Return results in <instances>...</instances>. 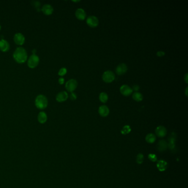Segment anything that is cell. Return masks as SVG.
<instances>
[{
    "label": "cell",
    "instance_id": "4",
    "mask_svg": "<svg viewBox=\"0 0 188 188\" xmlns=\"http://www.w3.org/2000/svg\"><path fill=\"white\" fill-rule=\"evenodd\" d=\"M115 76L114 73L111 70L106 71L103 73L102 79L105 83H109L113 82L115 79Z\"/></svg>",
    "mask_w": 188,
    "mask_h": 188
},
{
    "label": "cell",
    "instance_id": "9",
    "mask_svg": "<svg viewBox=\"0 0 188 188\" xmlns=\"http://www.w3.org/2000/svg\"><path fill=\"white\" fill-rule=\"evenodd\" d=\"M127 71V65L125 64H120L118 66L116 67L115 69V72L117 75L121 76L124 75L126 73Z\"/></svg>",
    "mask_w": 188,
    "mask_h": 188
},
{
    "label": "cell",
    "instance_id": "16",
    "mask_svg": "<svg viewBox=\"0 0 188 188\" xmlns=\"http://www.w3.org/2000/svg\"><path fill=\"white\" fill-rule=\"evenodd\" d=\"M168 147V144L166 140H161L157 144V149L160 152L166 151Z\"/></svg>",
    "mask_w": 188,
    "mask_h": 188
},
{
    "label": "cell",
    "instance_id": "25",
    "mask_svg": "<svg viewBox=\"0 0 188 188\" xmlns=\"http://www.w3.org/2000/svg\"><path fill=\"white\" fill-rule=\"evenodd\" d=\"M67 73V69L65 67H62L60 69L59 71L58 72V75L60 76H65Z\"/></svg>",
    "mask_w": 188,
    "mask_h": 188
},
{
    "label": "cell",
    "instance_id": "26",
    "mask_svg": "<svg viewBox=\"0 0 188 188\" xmlns=\"http://www.w3.org/2000/svg\"><path fill=\"white\" fill-rule=\"evenodd\" d=\"M149 158V160L152 161V162H156L157 160V156L155 155V154H149V156H148Z\"/></svg>",
    "mask_w": 188,
    "mask_h": 188
},
{
    "label": "cell",
    "instance_id": "34",
    "mask_svg": "<svg viewBox=\"0 0 188 188\" xmlns=\"http://www.w3.org/2000/svg\"><path fill=\"white\" fill-rule=\"evenodd\" d=\"M1 29V25H0V30Z\"/></svg>",
    "mask_w": 188,
    "mask_h": 188
},
{
    "label": "cell",
    "instance_id": "29",
    "mask_svg": "<svg viewBox=\"0 0 188 188\" xmlns=\"http://www.w3.org/2000/svg\"><path fill=\"white\" fill-rule=\"evenodd\" d=\"M139 88H140V87H139L138 85H135V86H133L132 89H133V91H135V92H137L139 90Z\"/></svg>",
    "mask_w": 188,
    "mask_h": 188
},
{
    "label": "cell",
    "instance_id": "8",
    "mask_svg": "<svg viewBox=\"0 0 188 188\" xmlns=\"http://www.w3.org/2000/svg\"><path fill=\"white\" fill-rule=\"evenodd\" d=\"M120 92L122 95L126 96V97H128L133 93V91L132 88L130 87H129V86L126 85V84H124L120 87Z\"/></svg>",
    "mask_w": 188,
    "mask_h": 188
},
{
    "label": "cell",
    "instance_id": "14",
    "mask_svg": "<svg viewBox=\"0 0 188 188\" xmlns=\"http://www.w3.org/2000/svg\"><path fill=\"white\" fill-rule=\"evenodd\" d=\"M10 49L9 43L5 39L0 40V50L2 52H7Z\"/></svg>",
    "mask_w": 188,
    "mask_h": 188
},
{
    "label": "cell",
    "instance_id": "13",
    "mask_svg": "<svg viewBox=\"0 0 188 188\" xmlns=\"http://www.w3.org/2000/svg\"><path fill=\"white\" fill-rule=\"evenodd\" d=\"M109 109L106 105H101L98 109V113L102 117H106L109 114Z\"/></svg>",
    "mask_w": 188,
    "mask_h": 188
},
{
    "label": "cell",
    "instance_id": "21",
    "mask_svg": "<svg viewBox=\"0 0 188 188\" xmlns=\"http://www.w3.org/2000/svg\"><path fill=\"white\" fill-rule=\"evenodd\" d=\"M99 99L102 103H105L108 100V95L105 92H102L100 93Z\"/></svg>",
    "mask_w": 188,
    "mask_h": 188
},
{
    "label": "cell",
    "instance_id": "7",
    "mask_svg": "<svg viewBox=\"0 0 188 188\" xmlns=\"http://www.w3.org/2000/svg\"><path fill=\"white\" fill-rule=\"evenodd\" d=\"M13 40L15 43L18 45H22L25 43L26 38L23 34L17 33L14 35Z\"/></svg>",
    "mask_w": 188,
    "mask_h": 188
},
{
    "label": "cell",
    "instance_id": "10",
    "mask_svg": "<svg viewBox=\"0 0 188 188\" xmlns=\"http://www.w3.org/2000/svg\"><path fill=\"white\" fill-rule=\"evenodd\" d=\"M68 98V94L65 91H62L57 93L56 96V100L58 102H65Z\"/></svg>",
    "mask_w": 188,
    "mask_h": 188
},
{
    "label": "cell",
    "instance_id": "12",
    "mask_svg": "<svg viewBox=\"0 0 188 188\" xmlns=\"http://www.w3.org/2000/svg\"><path fill=\"white\" fill-rule=\"evenodd\" d=\"M75 16L78 20L80 21H83L86 18V13L85 11L82 8H78L75 12Z\"/></svg>",
    "mask_w": 188,
    "mask_h": 188
},
{
    "label": "cell",
    "instance_id": "24",
    "mask_svg": "<svg viewBox=\"0 0 188 188\" xmlns=\"http://www.w3.org/2000/svg\"><path fill=\"white\" fill-rule=\"evenodd\" d=\"M144 160V155L141 153H139L136 157V162L138 164H141L143 163Z\"/></svg>",
    "mask_w": 188,
    "mask_h": 188
},
{
    "label": "cell",
    "instance_id": "20",
    "mask_svg": "<svg viewBox=\"0 0 188 188\" xmlns=\"http://www.w3.org/2000/svg\"><path fill=\"white\" fill-rule=\"evenodd\" d=\"M156 140V137L153 133H149L146 137V141L149 144H153Z\"/></svg>",
    "mask_w": 188,
    "mask_h": 188
},
{
    "label": "cell",
    "instance_id": "17",
    "mask_svg": "<svg viewBox=\"0 0 188 188\" xmlns=\"http://www.w3.org/2000/svg\"><path fill=\"white\" fill-rule=\"evenodd\" d=\"M168 167L167 162L164 160H159L157 164V167L158 170L160 171H166Z\"/></svg>",
    "mask_w": 188,
    "mask_h": 188
},
{
    "label": "cell",
    "instance_id": "19",
    "mask_svg": "<svg viewBox=\"0 0 188 188\" xmlns=\"http://www.w3.org/2000/svg\"><path fill=\"white\" fill-rule=\"evenodd\" d=\"M132 97H133V100L138 102H141L144 99L142 94L138 92H135V93H133Z\"/></svg>",
    "mask_w": 188,
    "mask_h": 188
},
{
    "label": "cell",
    "instance_id": "3",
    "mask_svg": "<svg viewBox=\"0 0 188 188\" xmlns=\"http://www.w3.org/2000/svg\"><path fill=\"white\" fill-rule=\"evenodd\" d=\"M40 59L39 56L36 54H33L30 56L27 61L28 66L30 68H34L39 64Z\"/></svg>",
    "mask_w": 188,
    "mask_h": 188
},
{
    "label": "cell",
    "instance_id": "28",
    "mask_svg": "<svg viewBox=\"0 0 188 188\" xmlns=\"http://www.w3.org/2000/svg\"><path fill=\"white\" fill-rule=\"evenodd\" d=\"M165 55V53L163 51H159L157 53V55L158 57H162Z\"/></svg>",
    "mask_w": 188,
    "mask_h": 188
},
{
    "label": "cell",
    "instance_id": "15",
    "mask_svg": "<svg viewBox=\"0 0 188 188\" xmlns=\"http://www.w3.org/2000/svg\"><path fill=\"white\" fill-rule=\"evenodd\" d=\"M156 133L160 138L164 137L167 134V129L163 126H159L156 129Z\"/></svg>",
    "mask_w": 188,
    "mask_h": 188
},
{
    "label": "cell",
    "instance_id": "33",
    "mask_svg": "<svg viewBox=\"0 0 188 188\" xmlns=\"http://www.w3.org/2000/svg\"><path fill=\"white\" fill-rule=\"evenodd\" d=\"M72 2H80V1H72Z\"/></svg>",
    "mask_w": 188,
    "mask_h": 188
},
{
    "label": "cell",
    "instance_id": "30",
    "mask_svg": "<svg viewBox=\"0 0 188 188\" xmlns=\"http://www.w3.org/2000/svg\"><path fill=\"white\" fill-rule=\"evenodd\" d=\"M188 73H187L185 76H184V81L185 82V83H188Z\"/></svg>",
    "mask_w": 188,
    "mask_h": 188
},
{
    "label": "cell",
    "instance_id": "18",
    "mask_svg": "<svg viewBox=\"0 0 188 188\" xmlns=\"http://www.w3.org/2000/svg\"><path fill=\"white\" fill-rule=\"evenodd\" d=\"M48 119L46 114L44 111L40 112L38 115V120L41 124H44L46 122Z\"/></svg>",
    "mask_w": 188,
    "mask_h": 188
},
{
    "label": "cell",
    "instance_id": "22",
    "mask_svg": "<svg viewBox=\"0 0 188 188\" xmlns=\"http://www.w3.org/2000/svg\"><path fill=\"white\" fill-rule=\"evenodd\" d=\"M175 140H176V138L174 137V136H171V138L169 139V144H168V146L169 147L170 149H173L175 147Z\"/></svg>",
    "mask_w": 188,
    "mask_h": 188
},
{
    "label": "cell",
    "instance_id": "1",
    "mask_svg": "<svg viewBox=\"0 0 188 188\" xmlns=\"http://www.w3.org/2000/svg\"><path fill=\"white\" fill-rule=\"evenodd\" d=\"M13 59L18 64L26 62L28 59V54L26 50L22 47L17 48L13 54Z\"/></svg>",
    "mask_w": 188,
    "mask_h": 188
},
{
    "label": "cell",
    "instance_id": "32",
    "mask_svg": "<svg viewBox=\"0 0 188 188\" xmlns=\"http://www.w3.org/2000/svg\"><path fill=\"white\" fill-rule=\"evenodd\" d=\"M185 95L187 97H188V87L186 88V90H185Z\"/></svg>",
    "mask_w": 188,
    "mask_h": 188
},
{
    "label": "cell",
    "instance_id": "2",
    "mask_svg": "<svg viewBox=\"0 0 188 188\" xmlns=\"http://www.w3.org/2000/svg\"><path fill=\"white\" fill-rule=\"evenodd\" d=\"M35 105L39 109H44L48 105V98L43 94L38 95L35 100Z\"/></svg>",
    "mask_w": 188,
    "mask_h": 188
},
{
    "label": "cell",
    "instance_id": "27",
    "mask_svg": "<svg viewBox=\"0 0 188 188\" xmlns=\"http://www.w3.org/2000/svg\"><path fill=\"white\" fill-rule=\"evenodd\" d=\"M70 98L72 100H75L77 99V95L74 92H71L70 95Z\"/></svg>",
    "mask_w": 188,
    "mask_h": 188
},
{
    "label": "cell",
    "instance_id": "6",
    "mask_svg": "<svg viewBox=\"0 0 188 188\" xmlns=\"http://www.w3.org/2000/svg\"><path fill=\"white\" fill-rule=\"evenodd\" d=\"M86 23L89 27L95 28L99 24V20L97 17L94 16H90L87 18Z\"/></svg>",
    "mask_w": 188,
    "mask_h": 188
},
{
    "label": "cell",
    "instance_id": "31",
    "mask_svg": "<svg viewBox=\"0 0 188 188\" xmlns=\"http://www.w3.org/2000/svg\"><path fill=\"white\" fill-rule=\"evenodd\" d=\"M65 82V79L64 78L61 77L59 79V83L60 84H63Z\"/></svg>",
    "mask_w": 188,
    "mask_h": 188
},
{
    "label": "cell",
    "instance_id": "11",
    "mask_svg": "<svg viewBox=\"0 0 188 188\" xmlns=\"http://www.w3.org/2000/svg\"><path fill=\"white\" fill-rule=\"evenodd\" d=\"M41 11L45 15L49 16L53 14L54 12V8L50 4H45L42 7Z\"/></svg>",
    "mask_w": 188,
    "mask_h": 188
},
{
    "label": "cell",
    "instance_id": "5",
    "mask_svg": "<svg viewBox=\"0 0 188 188\" xmlns=\"http://www.w3.org/2000/svg\"><path fill=\"white\" fill-rule=\"evenodd\" d=\"M78 86L77 81L75 79H71L68 80L65 84V88L69 92H73V91L77 88Z\"/></svg>",
    "mask_w": 188,
    "mask_h": 188
},
{
    "label": "cell",
    "instance_id": "23",
    "mask_svg": "<svg viewBox=\"0 0 188 188\" xmlns=\"http://www.w3.org/2000/svg\"><path fill=\"white\" fill-rule=\"evenodd\" d=\"M131 127L129 125H125L122 129L121 133L123 135H126L131 132Z\"/></svg>",
    "mask_w": 188,
    "mask_h": 188
}]
</instances>
